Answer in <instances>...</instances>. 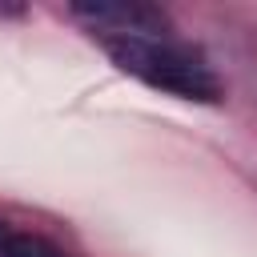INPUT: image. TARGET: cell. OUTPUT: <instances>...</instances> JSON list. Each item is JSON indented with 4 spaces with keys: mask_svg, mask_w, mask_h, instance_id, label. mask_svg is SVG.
Segmentation results:
<instances>
[{
    "mask_svg": "<svg viewBox=\"0 0 257 257\" xmlns=\"http://www.w3.org/2000/svg\"><path fill=\"white\" fill-rule=\"evenodd\" d=\"M96 44L108 52V60L120 72L137 76L149 88H161L181 100H201V104L221 100V80L209 68V60L197 48L173 40L169 32H161V36H96Z\"/></svg>",
    "mask_w": 257,
    "mask_h": 257,
    "instance_id": "6da1fadb",
    "label": "cell"
},
{
    "mask_svg": "<svg viewBox=\"0 0 257 257\" xmlns=\"http://www.w3.org/2000/svg\"><path fill=\"white\" fill-rule=\"evenodd\" d=\"M72 20H80L92 40L96 36H161L169 32V16L153 4H72Z\"/></svg>",
    "mask_w": 257,
    "mask_h": 257,
    "instance_id": "7a4b0ae2",
    "label": "cell"
},
{
    "mask_svg": "<svg viewBox=\"0 0 257 257\" xmlns=\"http://www.w3.org/2000/svg\"><path fill=\"white\" fill-rule=\"evenodd\" d=\"M0 257H64V249H56L36 233H16L0 225Z\"/></svg>",
    "mask_w": 257,
    "mask_h": 257,
    "instance_id": "3957f363",
    "label": "cell"
}]
</instances>
